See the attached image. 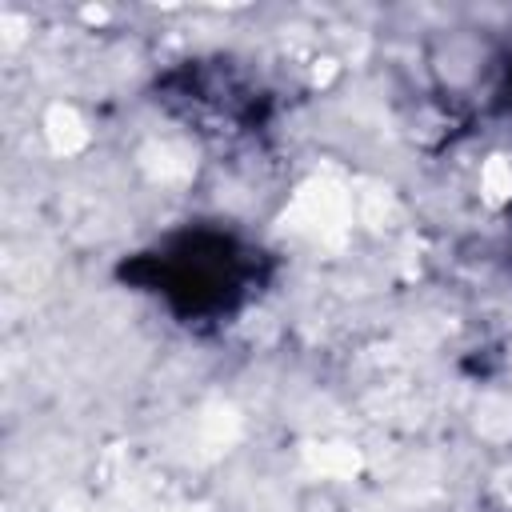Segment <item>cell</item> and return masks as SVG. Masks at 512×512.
<instances>
[{
    "label": "cell",
    "mask_w": 512,
    "mask_h": 512,
    "mask_svg": "<svg viewBox=\"0 0 512 512\" xmlns=\"http://www.w3.org/2000/svg\"><path fill=\"white\" fill-rule=\"evenodd\" d=\"M248 256L252 252H244L224 232H184L144 260L152 268L148 288H156L172 308L188 316H220L236 308L248 288Z\"/></svg>",
    "instance_id": "obj_1"
}]
</instances>
